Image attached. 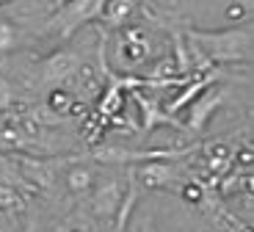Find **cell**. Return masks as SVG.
<instances>
[{"mask_svg": "<svg viewBox=\"0 0 254 232\" xmlns=\"http://www.w3.org/2000/svg\"><path fill=\"white\" fill-rule=\"evenodd\" d=\"M102 6L105 3H69V6H64L61 14H56V17L50 19V31L53 28H58V33H61V39L72 36V31L75 28H80L83 22H89V19L94 17H102Z\"/></svg>", "mask_w": 254, "mask_h": 232, "instance_id": "cell-2", "label": "cell"}, {"mask_svg": "<svg viewBox=\"0 0 254 232\" xmlns=\"http://www.w3.org/2000/svg\"><path fill=\"white\" fill-rule=\"evenodd\" d=\"M188 39L193 47L204 53L210 64L213 61H249L252 56V31L241 28V31H218V33H204L188 28Z\"/></svg>", "mask_w": 254, "mask_h": 232, "instance_id": "cell-1", "label": "cell"}, {"mask_svg": "<svg viewBox=\"0 0 254 232\" xmlns=\"http://www.w3.org/2000/svg\"><path fill=\"white\" fill-rule=\"evenodd\" d=\"M133 3H111V6H105L102 11H108V14H102V19L108 22V25H122L127 17H130V11H133Z\"/></svg>", "mask_w": 254, "mask_h": 232, "instance_id": "cell-6", "label": "cell"}, {"mask_svg": "<svg viewBox=\"0 0 254 232\" xmlns=\"http://www.w3.org/2000/svg\"><path fill=\"white\" fill-rule=\"evenodd\" d=\"M69 185H72L75 191L86 188V185H89V171H83V169L72 171V174H69Z\"/></svg>", "mask_w": 254, "mask_h": 232, "instance_id": "cell-8", "label": "cell"}, {"mask_svg": "<svg viewBox=\"0 0 254 232\" xmlns=\"http://www.w3.org/2000/svg\"><path fill=\"white\" fill-rule=\"evenodd\" d=\"M25 232H39V224H36V219H31V224L25 227Z\"/></svg>", "mask_w": 254, "mask_h": 232, "instance_id": "cell-9", "label": "cell"}, {"mask_svg": "<svg viewBox=\"0 0 254 232\" xmlns=\"http://www.w3.org/2000/svg\"><path fill=\"white\" fill-rule=\"evenodd\" d=\"M218 105H221V94H218V91H213V94L202 97L196 105L190 108V122L185 125V130H202V127L207 125L210 113L216 111Z\"/></svg>", "mask_w": 254, "mask_h": 232, "instance_id": "cell-4", "label": "cell"}, {"mask_svg": "<svg viewBox=\"0 0 254 232\" xmlns=\"http://www.w3.org/2000/svg\"><path fill=\"white\" fill-rule=\"evenodd\" d=\"M14 44H17V31H14V25L6 22V19H0V53H6Z\"/></svg>", "mask_w": 254, "mask_h": 232, "instance_id": "cell-7", "label": "cell"}, {"mask_svg": "<svg viewBox=\"0 0 254 232\" xmlns=\"http://www.w3.org/2000/svg\"><path fill=\"white\" fill-rule=\"evenodd\" d=\"M22 207H25L22 194H19L14 185H3V182H0V210L14 213V210H22Z\"/></svg>", "mask_w": 254, "mask_h": 232, "instance_id": "cell-5", "label": "cell"}, {"mask_svg": "<svg viewBox=\"0 0 254 232\" xmlns=\"http://www.w3.org/2000/svg\"><path fill=\"white\" fill-rule=\"evenodd\" d=\"M133 100L138 102V108L144 111V130H152V127H158V125H172V127H177V130H185L183 122H177L174 116H169L158 102L149 100V97H144L141 91H133Z\"/></svg>", "mask_w": 254, "mask_h": 232, "instance_id": "cell-3", "label": "cell"}]
</instances>
